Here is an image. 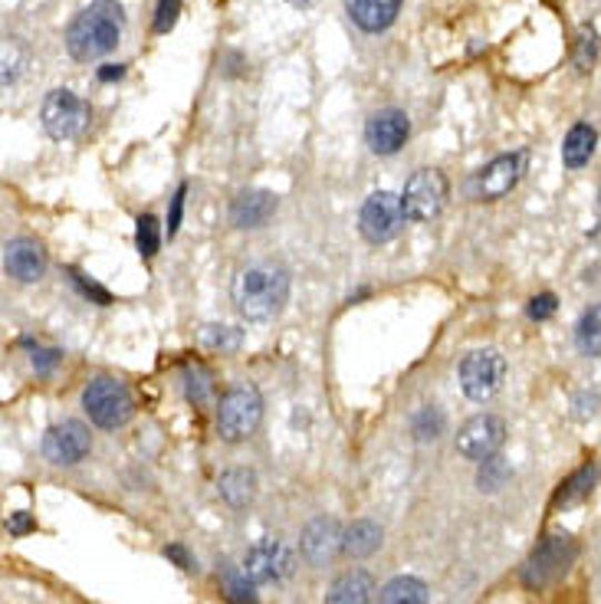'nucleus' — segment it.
I'll return each instance as SVG.
<instances>
[{"label": "nucleus", "instance_id": "c756f323", "mask_svg": "<svg viewBox=\"0 0 601 604\" xmlns=\"http://www.w3.org/2000/svg\"><path fill=\"white\" fill-rule=\"evenodd\" d=\"M444 434V414L438 407H421L414 414V437L418 441H438Z\"/></svg>", "mask_w": 601, "mask_h": 604}, {"label": "nucleus", "instance_id": "2f4dec72", "mask_svg": "<svg viewBox=\"0 0 601 604\" xmlns=\"http://www.w3.org/2000/svg\"><path fill=\"white\" fill-rule=\"evenodd\" d=\"M595 60H599V37H595V30L589 27V30H582V33H579V43H575V63H579V70H592V67H595Z\"/></svg>", "mask_w": 601, "mask_h": 604}, {"label": "nucleus", "instance_id": "393cba45", "mask_svg": "<svg viewBox=\"0 0 601 604\" xmlns=\"http://www.w3.org/2000/svg\"><path fill=\"white\" fill-rule=\"evenodd\" d=\"M181 384H184V397L194 404V407H208L211 397H214V381H211V372L201 369V365H188L184 375H181Z\"/></svg>", "mask_w": 601, "mask_h": 604}, {"label": "nucleus", "instance_id": "a211bd4d", "mask_svg": "<svg viewBox=\"0 0 601 604\" xmlns=\"http://www.w3.org/2000/svg\"><path fill=\"white\" fill-rule=\"evenodd\" d=\"M352 23L365 33H381L398 20L401 0H345Z\"/></svg>", "mask_w": 601, "mask_h": 604}, {"label": "nucleus", "instance_id": "58836bf2", "mask_svg": "<svg viewBox=\"0 0 601 604\" xmlns=\"http://www.w3.org/2000/svg\"><path fill=\"white\" fill-rule=\"evenodd\" d=\"M33 528H37V523L30 520V513H10V520H7V532L10 535H27Z\"/></svg>", "mask_w": 601, "mask_h": 604}, {"label": "nucleus", "instance_id": "6e6552de", "mask_svg": "<svg viewBox=\"0 0 601 604\" xmlns=\"http://www.w3.org/2000/svg\"><path fill=\"white\" fill-rule=\"evenodd\" d=\"M507 381V362L497 349H480L470 352L460 362V387L470 401H490Z\"/></svg>", "mask_w": 601, "mask_h": 604}, {"label": "nucleus", "instance_id": "20e7f679", "mask_svg": "<svg viewBox=\"0 0 601 604\" xmlns=\"http://www.w3.org/2000/svg\"><path fill=\"white\" fill-rule=\"evenodd\" d=\"M260 417H263L260 391L250 381H237L233 387H227V394L218 404V434L230 444L247 441L257 431Z\"/></svg>", "mask_w": 601, "mask_h": 604}, {"label": "nucleus", "instance_id": "e433bc0d", "mask_svg": "<svg viewBox=\"0 0 601 604\" xmlns=\"http://www.w3.org/2000/svg\"><path fill=\"white\" fill-rule=\"evenodd\" d=\"M70 276H73V283L76 286H79V290H82V293H86V296H92V300L99 302V305H109V293H106V290H102V286H96V283H89V280H86V276H79V273H70Z\"/></svg>", "mask_w": 601, "mask_h": 604}, {"label": "nucleus", "instance_id": "f3484780", "mask_svg": "<svg viewBox=\"0 0 601 604\" xmlns=\"http://www.w3.org/2000/svg\"><path fill=\"white\" fill-rule=\"evenodd\" d=\"M277 211V198L270 191H243L240 198H233L230 204V221L240 230H253L263 226Z\"/></svg>", "mask_w": 601, "mask_h": 604}, {"label": "nucleus", "instance_id": "4468645a", "mask_svg": "<svg viewBox=\"0 0 601 604\" xmlns=\"http://www.w3.org/2000/svg\"><path fill=\"white\" fill-rule=\"evenodd\" d=\"M342 528L339 523L332 520V516H315L309 526L302 528V538H300V548L302 555H305V562L309 565H315V568H322V565H329L332 558H335V552L342 548Z\"/></svg>", "mask_w": 601, "mask_h": 604}, {"label": "nucleus", "instance_id": "f03ea898", "mask_svg": "<svg viewBox=\"0 0 601 604\" xmlns=\"http://www.w3.org/2000/svg\"><path fill=\"white\" fill-rule=\"evenodd\" d=\"M230 296L243 319H273L290 300V273L277 263H253L237 273Z\"/></svg>", "mask_w": 601, "mask_h": 604}, {"label": "nucleus", "instance_id": "39448f33", "mask_svg": "<svg viewBox=\"0 0 601 604\" xmlns=\"http://www.w3.org/2000/svg\"><path fill=\"white\" fill-rule=\"evenodd\" d=\"M572 558H575V542H572L569 535H545V538L532 548V555H529V562L523 565L520 578H523L527 588L542 592V588H549L555 578L565 575V568L572 565Z\"/></svg>", "mask_w": 601, "mask_h": 604}, {"label": "nucleus", "instance_id": "6ab92c4d", "mask_svg": "<svg viewBox=\"0 0 601 604\" xmlns=\"http://www.w3.org/2000/svg\"><path fill=\"white\" fill-rule=\"evenodd\" d=\"M372 598H375V578L362 568H352L332 582L325 604H372Z\"/></svg>", "mask_w": 601, "mask_h": 604}, {"label": "nucleus", "instance_id": "f257e3e1", "mask_svg": "<svg viewBox=\"0 0 601 604\" xmlns=\"http://www.w3.org/2000/svg\"><path fill=\"white\" fill-rule=\"evenodd\" d=\"M126 30V10L119 0H92L73 17L67 27V50L79 63L99 60L122 40Z\"/></svg>", "mask_w": 601, "mask_h": 604}, {"label": "nucleus", "instance_id": "ddd939ff", "mask_svg": "<svg viewBox=\"0 0 601 604\" xmlns=\"http://www.w3.org/2000/svg\"><path fill=\"white\" fill-rule=\"evenodd\" d=\"M89 451H92V437H89V427L79 421L53 424L43 434V456L57 466H73L79 460H86Z\"/></svg>", "mask_w": 601, "mask_h": 604}, {"label": "nucleus", "instance_id": "c85d7f7f", "mask_svg": "<svg viewBox=\"0 0 601 604\" xmlns=\"http://www.w3.org/2000/svg\"><path fill=\"white\" fill-rule=\"evenodd\" d=\"M136 246H139V253L151 260L154 253H158V246H161V224H158V218H151V214H142L139 218V226H136Z\"/></svg>", "mask_w": 601, "mask_h": 604}, {"label": "nucleus", "instance_id": "4be33fe9", "mask_svg": "<svg viewBox=\"0 0 601 604\" xmlns=\"http://www.w3.org/2000/svg\"><path fill=\"white\" fill-rule=\"evenodd\" d=\"M218 490H221V496L233 510H243L257 496V476H253V470H240V466L227 470L224 476H221V483H218Z\"/></svg>", "mask_w": 601, "mask_h": 604}, {"label": "nucleus", "instance_id": "c9c22d12", "mask_svg": "<svg viewBox=\"0 0 601 604\" xmlns=\"http://www.w3.org/2000/svg\"><path fill=\"white\" fill-rule=\"evenodd\" d=\"M184 194H188V188L181 184V188H178V194L171 198V218H168V236H174V233H178V226H181V211H184Z\"/></svg>", "mask_w": 601, "mask_h": 604}, {"label": "nucleus", "instance_id": "4c0bfd02", "mask_svg": "<svg viewBox=\"0 0 601 604\" xmlns=\"http://www.w3.org/2000/svg\"><path fill=\"white\" fill-rule=\"evenodd\" d=\"M17 50H20L17 40H7V43H3V85H10V82L17 79V60H13Z\"/></svg>", "mask_w": 601, "mask_h": 604}, {"label": "nucleus", "instance_id": "ea45409f", "mask_svg": "<svg viewBox=\"0 0 601 604\" xmlns=\"http://www.w3.org/2000/svg\"><path fill=\"white\" fill-rule=\"evenodd\" d=\"M164 558H171V562H174L178 568H184V572L194 568V558L184 552V545H168V548H164Z\"/></svg>", "mask_w": 601, "mask_h": 604}, {"label": "nucleus", "instance_id": "f704fd0d", "mask_svg": "<svg viewBox=\"0 0 601 604\" xmlns=\"http://www.w3.org/2000/svg\"><path fill=\"white\" fill-rule=\"evenodd\" d=\"M63 362V352L60 349H33V369L40 372V375H47V372H53L57 365Z\"/></svg>", "mask_w": 601, "mask_h": 604}, {"label": "nucleus", "instance_id": "423d86ee", "mask_svg": "<svg viewBox=\"0 0 601 604\" xmlns=\"http://www.w3.org/2000/svg\"><path fill=\"white\" fill-rule=\"evenodd\" d=\"M89 102L79 99L73 89H53L47 92L43 99V109H40V122H43V132L57 142H67L86 132L89 125Z\"/></svg>", "mask_w": 601, "mask_h": 604}, {"label": "nucleus", "instance_id": "aec40b11", "mask_svg": "<svg viewBox=\"0 0 601 604\" xmlns=\"http://www.w3.org/2000/svg\"><path fill=\"white\" fill-rule=\"evenodd\" d=\"M595 145H599V132H595L589 122L572 125L569 135H565V142H562V161H565V168H582V164H589L592 154H595Z\"/></svg>", "mask_w": 601, "mask_h": 604}, {"label": "nucleus", "instance_id": "5701e85b", "mask_svg": "<svg viewBox=\"0 0 601 604\" xmlns=\"http://www.w3.org/2000/svg\"><path fill=\"white\" fill-rule=\"evenodd\" d=\"M428 598H431V592H428V585H424L421 578H414V575H398V578H391V582L381 588L378 604H428Z\"/></svg>", "mask_w": 601, "mask_h": 604}, {"label": "nucleus", "instance_id": "b1692460", "mask_svg": "<svg viewBox=\"0 0 601 604\" xmlns=\"http://www.w3.org/2000/svg\"><path fill=\"white\" fill-rule=\"evenodd\" d=\"M575 345L582 355L601 359V302L582 312V319L575 325Z\"/></svg>", "mask_w": 601, "mask_h": 604}, {"label": "nucleus", "instance_id": "0eeeda50", "mask_svg": "<svg viewBox=\"0 0 601 604\" xmlns=\"http://www.w3.org/2000/svg\"><path fill=\"white\" fill-rule=\"evenodd\" d=\"M527 171V151H513V154H500L490 164H483L470 181H467V194L473 201H500L507 198L520 178Z\"/></svg>", "mask_w": 601, "mask_h": 604}, {"label": "nucleus", "instance_id": "bb28decb", "mask_svg": "<svg viewBox=\"0 0 601 604\" xmlns=\"http://www.w3.org/2000/svg\"><path fill=\"white\" fill-rule=\"evenodd\" d=\"M221 585H224V598L230 604H257V592H253L257 582L243 568H230L227 565L224 575H221Z\"/></svg>", "mask_w": 601, "mask_h": 604}, {"label": "nucleus", "instance_id": "1a4fd4ad", "mask_svg": "<svg viewBox=\"0 0 601 604\" xmlns=\"http://www.w3.org/2000/svg\"><path fill=\"white\" fill-rule=\"evenodd\" d=\"M448 191H451V184H448V178L441 171H434V168L414 171L408 178V184H404V194H401L408 221H431V218H438L441 208L448 204Z\"/></svg>", "mask_w": 601, "mask_h": 604}, {"label": "nucleus", "instance_id": "7ed1b4c3", "mask_svg": "<svg viewBox=\"0 0 601 604\" xmlns=\"http://www.w3.org/2000/svg\"><path fill=\"white\" fill-rule=\"evenodd\" d=\"M82 407L89 421L102 431H116L132 421L136 414V397L119 378H92L82 391Z\"/></svg>", "mask_w": 601, "mask_h": 604}, {"label": "nucleus", "instance_id": "cd10ccee", "mask_svg": "<svg viewBox=\"0 0 601 604\" xmlns=\"http://www.w3.org/2000/svg\"><path fill=\"white\" fill-rule=\"evenodd\" d=\"M507 480H510V463H507V460H503L500 453L480 463V473H477V486H480L483 493H497L500 486H507Z\"/></svg>", "mask_w": 601, "mask_h": 604}, {"label": "nucleus", "instance_id": "9d476101", "mask_svg": "<svg viewBox=\"0 0 601 604\" xmlns=\"http://www.w3.org/2000/svg\"><path fill=\"white\" fill-rule=\"evenodd\" d=\"M408 221V211H404V201L391 191H375L369 194V201L362 204V214H359V230L369 243H388L394 240Z\"/></svg>", "mask_w": 601, "mask_h": 604}, {"label": "nucleus", "instance_id": "79ce46f5", "mask_svg": "<svg viewBox=\"0 0 601 604\" xmlns=\"http://www.w3.org/2000/svg\"><path fill=\"white\" fill-rule=\"evenodd\" d=\"M293 7H312V3H319V0H290Z\"/></svg>", "mask_w": 601, "mask_h": 604}, {"label": "nucleus", "instance_id": "a19ab883", "mask_svg": "<svg viewBox=\"0 0 601 604\" xmlns=\"http://www.w3.org/2000/svg\"><path fill=\"white\" fill-rule=\"evenodd\" d=\"M122 76H126V67H122V63H109V67L99 70V82H112V79H122Z\"/></svg>", "mask_w": 601, "mask_h": 604}, {"label": "nucleus", "instance_id": "dca6fc26", "mask_svg": "<svg viewBox=\"0 0 601 604\" xmlns=\"http://www.w3.org/2000/svg\"><path fill=\"white\" fill-rule=\"evenodd\" d=\"M3 270L17 283H37L47 273V253L37 240H27V236L10 240L3 246Z\"/></svg>", "mask_w": 601, "mask_h": 604}, {"label": "nucleus", "instance_id": "7c9ffc66", "mask_svg": "<svg viewBox=\"0 0 601 604\" xmlns=\"http://www.w3.org/2000/svg\"><path fill=\"white\" fill-rule=\"evenodd\" d=\"M201 342H204L208 349L230 352V349L240 345V329H233V325H204V329H201Z\"/></svg>", "mask_w": 601, "mask_h": 604}, {"label": "nucleus", "instance_id": "2eb2a0df", "mask_svg": "<svg viewBox=\"0 0 601 604\" xmlns=\"http://www.w3.org/2000/svg\"><path fill=\"white\" fill-rule=\"evenodd\" d=\"M408 135H411V122L401 109H381L365 125V142L375 154H394L408 142Z\"/></svg>", "mask_w": 601, "mask_h": 604}, {"label": "nucleus", "instance_id": "9b49d317", "mask_svg": "<svg viewBox=\"0 0 601 604\" xmlns=\"http://www.w3.org/2000/svg\"><path fill=\"white\" fill-rule=\"evenodd\" d=\"M503 444H507V421L497 414H477L457 434V453L473 463L497 456Z\"/></svg>", "mask_w": 601, "mask_h": 604}, {"label": "nucleus", "instance_id": "a878e982", "mask_svg": "<svg viewBox=\"0 0 601 604\" xmlns=\"http://www.w3.org/2000/svg\"><path fill=\"white\" fill-rule=\"evenodd\" d=\"M595 480H599V466H582V470H579V473H572V476L565 480V486L559 490L555 506H572V503L585 500V496L592 493Z\"/></svg>", "mask_w": 601, "mask_h": 604}, {"label": "nucleus", "instance_id": "412c9836", "mask_svg": "<svg viewBox=\"0 0 601 604\" xmlns=\"http://www.w3.org/2000/svg\"><path fill=\"white\" fill-rule=\"evenodd\" d=\"M381 526L372 523V520H359V523H352V526L345 528V535H342V552L345 555H352V558H369V555H375L378 548H381Z\"/></svg>", "mask_w": 601, "mask_h": 604}, {"label": "nucleus", "instance_id": "f8f14e48", "mask_svg": "<svg viewBox=\"0 0 601 604\" xmlns=\"http://www.w3.org/2000/svg\"><path fill=\"white\" fill-rule=\"evenodd\" d=\"M297 562V555H293V548L287 545V542H280V538H260L250 552H247V558H243V572L257 582V585H277V582H283V578H290L293 575V565Z\"/></svg>", "mask_w": 601, "mask_h": 604}, {"label": "nucleus", "instance_id": "473e14b6", "mask_svg": "<svg viewBox=\"0 0 601 604\" xmlns=\"http://www.w3.org/2000/svg\"><path fill=\"white\" fill-rule=\"evenodd\" d=\"M178 10H181V0H158V10H154V33H168L178 20Z\"/></svg>", "mask_w": 601, "mask_h": 604}, {"label": "nucleus", "instance_id": "72a5a7b5", "mask_svg": "<svg viewBox=\"0 0 601 604\" xmlns=\"http://www.w3.org/2000/svg\"><path fill=\"white\" fill-rule=\"evenodd\" d=\"M555 309H559V300L552 296V293H539V296H532L529 300V319H535V322H545L549 315H555Z\"/></svg>", "mask_w": 601, "mask_h": 604}]
</instances>
